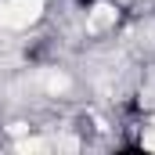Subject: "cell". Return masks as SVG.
Returning a JSON list of instances; mask_svg holds the SVG:
<instances>
[{
    "instance_id": "1",
    "label": "cell",
    "mask_w": 155,
    "mask_h": 155,
    "mask_svg": "<svg viewBox=\"0 0 155 155\" xmlns=\"http://www.w3.org/2000/svg\"><path fill=\"white\" fill-rule=\"evenodd\" d=\"M72 4H76L79 11H94V7H97V4H101V0H72Z\"/></svg>"
}]
</instances>
